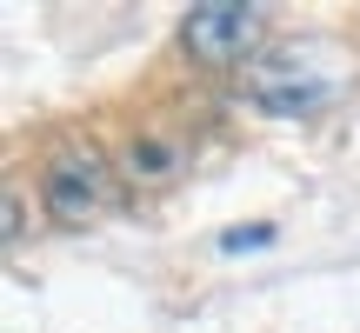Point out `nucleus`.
Wrapping results in <instances>:
<instances>
[{
    "instance_id": "1",
    "label": "nucleus",
    "mask_w": 360,
    "mask_h": 333,
    "mask_svg": "<svg viewBox=\"0 0 360 333\" xmlns=\"http://www.w3.org/2000/svg\"><path fill=\"white\" fill-rule=\"evenodd\" d=\"M260 34H267L260 7L207 0V7H193L187 20H180V53H187L193 67H207V74H227V67H247L260 53Z\"/></svg>"
},
{
    "instance_id": "2",
    "label": "nucleus",
    "mask_w": 360,
    "mask_h": 333,
    "mask_svg": "<svg viewBox=\"0 0 360 333\" xmlns=\"http://www.w3.org/2000/svg\"><path fill=\"white\" fill-rule=\"evenodd\" d=\"M40 200L60 220H94L114 200V166L94 154V147H67V154H53L47 174H40Z\"/></svg>"
}]
</instances>
